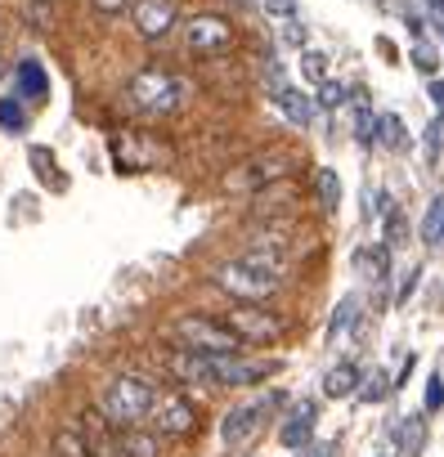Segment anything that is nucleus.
I'll return each mask as SVG.
<instances>
[{
  "label": "nucleus",
  "instance_id": "nucleus-11",
  "mask_svg": "<svg viewBox=\"0 0 444 457\" xmlns=\"http://www.w3.org/2000/svg\"><path fill=\"white\" fill-rule=\"evenodd\" d=\"M211 372H215V390H220V386L265 381L270 372H279V363H270V359H243V354H211Z\"/></svg>",
  "mask_w": 444,
  "mask_h": 457
},
{
  "label": "nucleus",
  "instance_id": "nucleus-40",
  "mask_svg": "<svg viewBox=\"0 0 444 457\" xmlns=\"http://www.w3.org/2000/svg\"><path fill=\"white\" fill-rule=\"evenodd\" d=\"M426 95H431V104H435V108H440V117H444V81H440V77L426 86Z\"/></svg>",
  "mask_w": 444,
  "mask_h": 457
},
{
  "label": "nucleus",
  "instance_id": "nucleus-20",
  "mask_svg": "<svg viewBox=\"0 0 444 457\" xmlns=\"http://www.w3.org/2000/svg\"><path fill=\"white\" fill-rule=\"evenodd\" d=\"M117 435H121V448H126V457H162V448H157V430L126 426V430H117Z\"/></svg>",
  "mask_w": 444,
  "mask_h": 457
},
{
  "label": "nucleus",
  "instance_id": "nucleus-2",
  "mask_svg": "<svg viewBox=\"0 0 444 457\" xmlns=\"http://www.w3.org/2000/svg\"><path fill=\"white\" fill-rule=\"evenodd\" d=\"M211 278H215L220 292H230L234 301H270V296L283 287V270L265 265V261L252 256V252H243L239 261H225Z\"/></svg>",
  "mask_w": 444,
  "mask_h": 457
},
{
  "label": "nucleus",
  "instance_id": "nucleus-19",
  "mask_svg": "<svg viewBox=\"0 0 444 457\" xmlns=\"http://www.w3.org/2000/svg\"><path fill=\"white\" fill-rule=\"evenodd\" d=\"M359 390V368L355 363H337L328 377H323V395L328 399H346V395H355Z\"/></svg>",
  "mask_w": 444,
  "mask_h": 457
},
{
  "label": "nucleus",
  "instance_id": "nucleus-36",
  "mask_svg": "<svg viewBox=\"0 0 444 457\" xmlns=\"http://www.w3.org/2000/svg\"><path fill=\"white\" fill-rule=\"evenodd\" d=\"M283 41H288V46H297V50H306V28H301L297 19H288V28H283Z\"/></svg>",
  "mask_w": 444,
  "mask_h": 457
},
{
  "label": "nucleus",
  "instance_id": "nucleus-9",
  "mask_svg": "<svg viewBox=\"0 0 444 457\" xmlns=\"http://www.w3.org/2000/svg\"><path fill=\"white\" fill-rule=\"evenodd\" d=\"M148 421H153V430H157V435H166V439H188V435L197 430V408H193V399H184V395L166 390V395H157V399H153Z\"/></svg>",
  "mask_w": 444,
  "mask_h": 457
},
{
  "label": "nucleus",
  "instance_id": "nucleus-15",
  "mask_svg": "<svg viewBox=\"0 0 444 457\" xmlns=\"http://www.w3.org/2000/svg\"><path fill=\"white\" fill-rule=\"evenodd\" d=\"M314 417H319L314 399H301V403L288 412V421L279 426V439H283L288 448H301V444H310V435H314Z\"/></svg>",
  "mask_w": 444,
  "mask_h": 457
},
{
  "label": "nucleus",
  "instance_id": "nucleus-16",
  "mask_svg": "<svg viewBox=\"0 0 444 457\" xmlns=\"http://www.w3.org/2000/svg\"><path fill=\"white\" fill-rule=\"evenodd\" d=\"M390 435H395V444H399V457H422V448H426V417H422V412L395 417Z\"/></svg>",
  "mask_w": 444,
  "mask_h": 457
},
{
  "label": "nucleus",
  "instance_id": "nucleus-21",
  "mask_svg": "<svg viewBox=\"0 0 444 457\" xmlns=\"http://www.w3.org/2000/svg\"><path fill=\"white\" fill-rule=\"evenodd\" d=\"M440 243H444V193H435L422 215V247H440Z\"/></svg>",
  "mask_w": 444,
  "mask_h": 457
},
{
  "label": "nucleus",
  "instance_id": "nucleus-6",
  "mask_svg": "<svg viewBox=\"0 0 444 457\" xmlns=\"http://www.w3.org/2000/svg\"><path fill=\"white\" fill-rule=\"evenodd\" d=\"M292 166H297V157H292V153L270 148V153H261V157L243 162L239 170H230V175H225V188H230V193H261V188H270V184L288 179V175H292Z\"/></svg>",
  "mask_w": 444,
  "mask_h": 457
},
{
  "label": "nucleus",
  "instance_id": "nucleus-8",
  "mask_svg": "<svg viewBox=\"0 0 444 457\" xmlns=\"http://www.w3.org/2000/svg\"><path fill=\"white\" fill-rule=\"evenodd\" d=\"M274 403H279V395H265V399H252V403L230 408L225 421H220V444H225V448H243L247 439H256L261 426H265V417L274 412Z\"/></svg>",
  "mask_w": 444,
  "mask_h": 457
},
{
  "label": "nucleus",
  "instance_id": "nucleus-3",
  "mask_svg": "<svg viewBox=\"0 0 444 457\" xmlns=\"http://www.w3.org/2000/svg\"><path fill=\"white\" fill-rule=\"evenodd\" d=\"M153 399H157V386H153L148 377L121 372V377H113V381L104 386V403H99V408H104V417H108L117 430H126V426L148 421Z\"/></svg>",
  "mask_w": 444,
  "mask_h": 457
},
{
  "label": "nucleus",
  "instance_id": "nucleus-31",
  "mask_svg": "<svg viewBox=\"0 0 444 457\" xmlns=\"http://www.w3.org/2000/svg\"><path fill=\"white\" fill-rule=\"evenodd\" d=\"M32 166H37V175H41L46 184L59 188V179H54V153H50V148H32Z\"/></svg>",
  "mask_w": 444,
  "mask_h": 457
},
{
  "label": "nucleus",
  "instance_id": "nucleus-42",
  "mask_svg": "<svg viewBox=\"0 0 444 457\" xmlns=\"http://www.w3.org/2000/svg\"><path fill=\"white\" fill-rule=\"evenodd\" d=\"M373 457H390V453H373Z\"/></svg>",
  "mask_w": 444,
  "mask_h": 457
},
{
  "label": "nucleus",
  "instance_id": "nucleus-17",
  "mask_svg": "<svg viewBox=\"0 0 444 457\" xmlns=\"http://www.w3.org/2000/svg\"><path fill=\"white\" fill-rule=\"evenodd\" d=\"M274 104H279V112H283L297 130H306V126L314 121V99L301 95V90H292V86H283V90L274 95Z\"/></svg>",
  "mask_w": 444,
  "mask_h": 457
},
{
  "label": "nucleus",
  "instance_id": "nucleus-13",
  "mask_svg": "<svg viewBox=\"0 0 444 457\" xmlns=\"http://www.w3.org/2000/svg\"><path fill=\"white\" fill-rule=\"evenodd\" d=\"M81 439L90 444L95 457H126L121 435H117V426H113L104 412H86V417H81Z\"/></svg>",
  "mask_w": 444,
  "mask_h": 457
},
{
  "label": "nucleus",
  "instance_id": "nucleus-5",
  "mask_svg": "<svg viewBox=\"0 0 444 457\" xmlns=\"http://www.w3.org/2000/svg\"><path fill=\"white\" fill-rule=\"evenodd\" d=\"M108 153H113V166L126 170V175L157 170V166L171 162V148H166L157 135H144V130H117L113 144H108Z\"/></svg>",
  "mask_w": 444,
  "mask_h": 457
},
{
  "label": "nucleus",
  "instance_id": "nucleus-24",
  "mask_svg": "<svg viewBox=\"0 0 444 457\" xmlns=\"http://www.w3.org/2000/svg\"><path fill=\"white\" fill-rule=\"evenodd\" d=\"M355 314H359V296H341V301H337V310H332V319H328V341L346 337V332H350V323H355Z\"/></svg>",
  "mask_w": 444,
  "mask_h": 457
},
{
  "label": "nucleus",
  "instance_id": "nucleus-10",
  "mask_svg": "<svg viewBox=\"0 0 444 457\" xmlns=\"http://www.w3.org/2000/svg\"><path fill=\"white\" fill-rule=\"evenodd\" d=\"M184 46H188V54H197V59L225 54V50L234 46V23L220 19V14H197V19L184 23Z\"/></svg>",
  "mask_w": 444,
  "mask_h": 457
},
{
  "label": "nucleus",
  "instance_id": "nucleus-14",
  "mask_svg": "<svg viewBox=\"0 0 444 457\" xmlns=\"http://www.w3.org/2000/svg\"><path fill=\"white\" fill-rule=\"evenodd\" d=\"M166 368L184 381V386H206L215 390V372H211V354H197V350H175L166 359Z\"/></svg>",
  "mask_w": 444,
  "mask_h": 457
},
{
  "label": "nucleus",
  "instance_id": "nucleus-37",
  "mask_svg": "<svg viewBox=\"0 0 444 457\" xmlns=\"http://www.w3.org/2000/svg\"><path fill=\"white\" fill-rule=\"evenodd\" d=\"M417 278H422V270H417V265H413V270H408V274H404V283H399V296H395V305H404V301H408V296H413V287H417Z\"/></svg>",
  "mask_w": 444,
  "mask_h": 457
},
{
  "label": "nucleus",
  "instance_id": "nucleus-38",
  "mask_svg": "<svg viewBox=\"0 0 444 457\" xmlns=\"http://www.w3.org/2000/svg\"><path fill=\"white\" fill-rule=\"evenodd\" d=\"M337 444H301V457H332Z\"/></svg>",
  "mask_w": 444,
  "mask_h": 457
},
{
  "label": "nucleus",
  "instance_id": "nucleus-34",
  "mask_svg": "<svg viewBox=\"0 0 444 457\" xmlns=\"http://www.w3.org/2000/svg\"><path fill=\"white\" fill-rule=\"evenodd\" d=\"M440 148H444V117H435V121L426 126V153L440 157Z\"/></svg>",
  "mask_w": 444,
  "mask_h": 457
},
{
  "label": "nucleus",
  "instance_id": "nucleus-12",
  "mask_svg": "<svg viewBox=\"0 0 444 457\" xmlns=\"http://www.w3.org/2000/svg\"><path fill=\"white\" fill-rule=\"evenodd\" d=\"M130 19H135V32H139L144 41H162V37H171V28L180 23V10H175V0H135Z\"/></svg>",
  "mask_w": 444,
  "mask_h": 457
},
{
  "label": "nucleus",
  "instance_id": "nucleus-1",
  "mask_svg": "<svg viewBox=\"0 0 444 457\" xmlns=\"http://www.w3.org/2000/svg\"><path fill=\"white\" fill-rule=\"evenodd\" d=\"M121 104L135 112V117H148V121H162L171 112H180L188 104V81L180 72H166V68H139L126 90H121Z\"/></svg>",
  "mask_w": 444,
  "mask_h": 457
},
{
  "label": "nucleus",
  "instance_id": "nucleus-32",
  "mask_svg": "<svg viewBox=\"0 0 444 457\" xmlns=\"http://www.w3.org/2000/svg\"><path fill=\"white\" fill-rule=\"evenodd\" d=\"M413 68H417V72H435V68H440V54H435L426 41H417V46H413Z\"/></svg>",
  "mask_w": 444,
  "mask_h": 457
},
{
  "label": "nucleus",
  "instance_id": "nucleus-30",
  "mask_svg": "<svg viewBox=\"0 0 444 457\" xmlns=\"http://www.w3.org/2000/svg\"><path fill=\"white\" fill-rule=\"evenodd\" d=\"M355 139H359L364 148L377 144V117H373L368 108H359V117H355Z\"/></svg>",
  "mask_w": 444,
  "mask_h": 457
},
{
  "label": "nucleus",
  "instance_id": "nucleus-29",
  "mask_svg": "<svg viewBox=\"0 0 444 457\" xmlns=\"http://www.w3.org/2000/svg\"><path fill=\"white\" fill-rule=\"evenodd\" d=\"M301 72H306L310 81H328V54L306 50V54H301Z\"/></svg>",
  "mask_w": 444,
  "mask_h": 457
},
{
  "label": "nucleus",
  "instance_id": "nucleus-28",
  "mask_svg": "<svg viewBox=\"0 0 444 457\" xmlns=\"http://www.w3.org/2000/svg\"><path fill=\"white\" fill-rule=\"evenodd\" d=\"M346 95H350V90H346L341 81H323V86H319V99H314V104H319V108H328V112H337V108L346 104Z\"/></svg>",
  "mask_w": 444,
  "mask_h": 457
},
{
  "label": "nucleus",
  "instance_id": "nucleus-39",
  "mask_svg": "<svg viewBox=\"0 0 444 457\" xmlns=\"http://www.w3.org/2000/svg\"><path fill=\"white\" fill-rule=\"evenodd\" d=\"M90 5H95L99 14H121V10L130 5V0H90Z\"/></svg>",
  "mask_w": 444,
  "mask_h": 457
},
{
  "label": "nucleus",
  "instance_id": "nucleus-25",
  "mask_svg": "<svg viewBox=\"0 0 444 457\" xmlns=\"http://www.w3.org/2000/svg\"><path fill=\"white\" fill-rule=\"evenodd\" d=\"M0 130H10V135H23L28 130V112H23V99L19 95L0 99Z\"/></svg>",
  "mask_w": 444,
  "mask_h": 457
},
{
  "label": "nucleus",
  "instance_id": "nucleus-35",
  "mask_svg": "<svg viewBox=\"0 0 444 457\" xmlns=\"http://www.w3.org/2000/svg\"><path fill=\"white\" fill-rule=\"evenodd\" d=\"M265 14H274V19H297V0H265Z\"/></svg>",
  "mask_w": 444,
  "mask_h": 457
},
{
  "label": "nucleus",
  "instance_id": "nucleus-4",
  "mask_svg": "<svg viewBox=\"0 0 444 457\" xmlns=\"http://www.w3.org/2000/svg\"><path fill=\"white\" fill-rule=\"evenodd\" d=\"M171 337L180 341V350H197V354H243V341L225 328V319H206V314H184Z\"/></svg>",
  "mask_w": 444,
  "mask_h": 457
},
{
  "label": "nucleus",
  "instance_id": "nucleus-41",
  "mask_svg": "<svg viewBox=\"0 0 444 457\" xmlns=\"http://www.w3.org/2000/svg\"><path fill=\"white\" fill-rule=\"evenodd\" d=\"M422 5H431V14H435V19L444 23V0H422Z\"/></svg>",
  "mask_w": 444,
  "mask_h": 457
},
{
  "label": "nucleus",
  "instance_id": "nucleus-22",
  "mask_svg": "<svg viewBox=\"0 0 444 457\" xmlns=\"http://www.w3.org/2000/svg\"><path fill=\"white\" fill-rule=\"evenodd\" d=\"M377 144L386 148V153H404L408 148V130H404V121L399 117H377Z\"/></svg>",
  "mask_w": 444,
  "mask_h": 457
},
{
  "label": "nucleus",
  "instance_id": "nucleus-27",
  "mask_svg": "<svg viewBox=\"0 0 444 457\" xmlns=\"http://www.w3.org/2000/svg\"><path fill=\"white\" fill-rule=\"evenodd\" d=\"M54 457H95V453L81 439V430H59L54 435Z\"/></svg>",
  "mask_w": 444,
  "mask_h": 457
},
{
  "label": "nucleus",
  "instance_id": "nucleus-33",
  "mask_svg": "<svg viewBox=\"0 0 444 457\" xmlns=\"http://www.w3.org/2000/svg\"><path fill=\"white\" fill-rule=\"evenodd\" d=\"M444 408V372H431L426 381V412H440Z\"/></svg>",
  "mask_w": 444,
  "mask_h": 457
},
{
  "label": "nucleus",
  "instance_id": "nucleus-7",
  "mask_svg": "<svg viewBox=\"0 0 444 457\" xmlns=\"http://www.w3.org/2000/svg\"><path fill=\"white\" fill-rule=\"evenodd\" d=\"M225 328H230L243 345H274L288 323H283L274 310H265L261 301H239V305L225 314Z\"/></svg>",
  "mask_w": 444,
  "mask_h": 457
},
{
  "label": "nucleus",
  "instance_id": "nucleus-18",
  "mask_svg": "<svg viewBox=\"0 0 444 457\" xmlns=\"http://www.w3.org/2000/svg\"><path fill=\"white\" fill-rule=\"evenodd\" d=\"M14 81H19V99H50V77H46V68L37 63V59H23L19 63V72H14Z\"/></svg>",
  "mask_w": 444,
  "mask_h": 457
},
{
  "label": "nucleus",
  "instance_id": "nucleus-23",
  "mask_svg": "<svg viewBox=\"0 0 444 457\" xmlns=\"http://www.w3.org/2000/svg\"><path fill=\"white\" fill-rule=\"evenodd\" d=\"M314 193H319V206H323V211H337V206H341V179H337L332 166H323V170L314 175Z\"/></svg>",
  "mask_w": 444,
  "mask_h": 457
},
{
  "label": "nucleus",
  "instance_id": "nucleus-26",
  "mask_svg": "<svg viewBox=\"0 0 444 457\" xmlns=\"http://www.w3.org/2000/svg\"><path fill=\"white\" fill-rule=\"evenodd\" d=\"M390 390H395V386H390V377H386L381 368H373L368 377H359V390H355V395H359L364 403H381Z\"/></svg>",
  "mask_w": 444,
  "mask_h": 457
}]
</instances>
